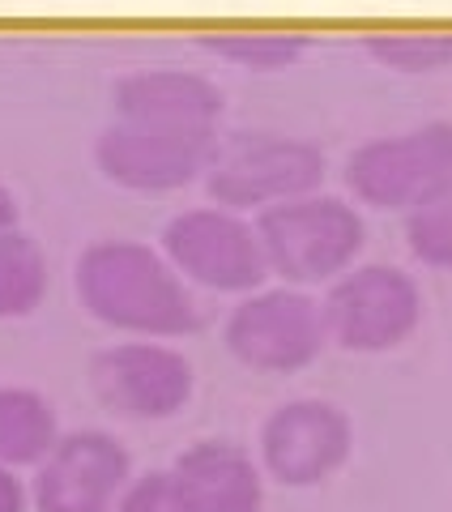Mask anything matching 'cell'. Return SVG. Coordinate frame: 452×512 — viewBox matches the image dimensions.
<instances>
[{
    "label": "cell",
    "instance_id": "obj_4",
    "mask_svg": "<svg viewBox=\"0 0 452 512\" xmlns=\"http://www.w3.org/2000/svg\"><path fill=\"white\" fill-rule=\"evenodd\" d=\"M350 184L376 210L423 205L452 184V124H431L406 137L371 141L350 158Z\"/></svg>",
    "mask_w": 452,
    "mask_h": 512
},
{
    "label": "cell",
    "instance_id": "obj_16",
    "mask_svg": "<svg viewBox=\"0 0 452 512\" xmlns=\"http://www.w3.org/2000/svg\"><path fill=\"white\" fill-rule=\"evenodd\" d=\"M410 244L427 265L452 269V184L440 188L410 214Z\"/></svg>",
    "mask_w": 452,
    "mask_h": 512
},
{
    "label": "cell",
    "instance_id": "obj_11",
    "mask_svg": "<svg viewBox=\"0 0 452 512\" xmlns=\"http://www.w3.org/2000/svg\"><path fill=\"white\" fill-rule=\"evenodd\" d=\"M265 470L286 487H316L350 453V427L342 410L325 402H290L261 431Z\"/></svg>",
    "mask_w": 452,
    "mask_h": 512
},
{
    "label": "cell",
    "instance_id": "obj_18",
    "mask_svg": "<svg viewBox=\"0 0 452 512\" xmlns=\"http://www.w3.org/2000/svg\"><path fill=\"white\" fill-rule=\"evenodd\" d=\"M222 56H231L248 69H282V64L299 52L295 39H278V35H244V39H218L214 43Z\"/></svg>",
    "mask_w": 452,
    "mask_h": 512
},
{
    "label": "cell",
    "instance_id": "obj_15",
    "mask_svg": "<svg viewBox=\"0 0 452 512\" xmlns=\"http://www.w3.org/2000/svg\"><path fill=\"white\" fill-rule=\"evenodd\" d=\"M47 295V256L30 235H0V320L30 316Z\"/></svg>",
    "mask_w": 452,
    "mask_h": 512
},
{
    "label": "cell",
    "instance_id": "obj_1",
    "mask_svg": "<svg viewBox=\"0 0 452 512\" xmlns=\"http://www.w3.org/2000/svg\"><path fill=\"white\" fill-rule=\"evenodd\" d=\"M77 295L90 316L107 320L124 333L145 338H175L201 325V308L184 286L180 269L163 261L154 248L103 239L90 244L77 261Z\"/></svg>",
    "mask_w": 452,
    "mask_h": 512
},
{
    "label": "cell",
    "instance_id": "obj_6",
    "mask_svg": "<svg viewBox=\"0 0 452 512\" xmlns=\"http://www.w3.org/2000/svg\"><path fill=\"white\" fill-rule=\"evenodd\" d=\"M30 500L39 512H116L128 487V453L116 436L73 431L35 466Z\"/></svg>",
    "mask_w": 452,
    "mask_h": 512
},
{
    "label": "cell",
    "instance_id": "obj_12",
    "mask_svg": "<svg viewBox=\"0 0 452 512\" xmlns=\"http://www.w3.org/2000/svg\"><path fill=\"white\" fill-rule=\"evenodd\" d=\"M175 487L188 512H261L265 478L256 461L235 444L205 440L175 461Z\"/></svg>",
    "mask_w": 452,
    "mask_h": 512
},
{
    "label": "cell",
    "instance_id": "obj_2",
    "mask_svg": "<svg viewBox=\"0 0 452 512\" xmlns=\"http://www.w3.org/2000/svg\"><path fill=\"white\" fill-rule=\"evenodd\" d=\"M256 235H261L269 269H278L290 282H320L350 265V256L363 244V222L342 201L295 197L269 205Z\"/></svg>",
    "mask_w": 452,
    "mask_h": 512
},
{
    "label": "cell",
    "instance_id": "obj_8",
    "mask_svg": "<svg viewBox=\"0 0 452 512\" xmlns=\"http://www.w3.org/2000/svg\"><path fill=\"white\" fill-rule=\"evenodd\" d=\"M167 261L214 291H248L265 278L261 235L226 210H188L163 231Z\"/></svg>",
    "mask_w": 452,
    "mask_h": 512
},
{
    "label": "cell",
    "instance_id": "obj_3",
    "mask_svg": "<svg viewBox=\"0 0 452 512\" xmlns=\"http://www.w3.org/2000/svg\"><path fill=\"white\" fill-rule=\"evenodd\" d=\"M218 154L214 128L205 124H150V120H120L94 146V158L107 180L124 188L158 192L180 188L209 171Z\"/></svg>",
    "mask_w": 452,
    "mask_h": 512
},
{
    "label": "cell",
    "instance_id": "obj_7",
    "mask_svg": "<svg viewBox=\"0 0 452 512\" xmlns=\"http://www.w3.org/2000/svg\"><path fill=\"white\" fill-rule=\"evenodd\" d=\"M94 397L124 419H167L192 393V367L163 342H124L90 363Z\"/></svg>",
    "mask_w": 452,
    "mask_h": 512
},
{
    "label": "cell",
    "instance_id": "obj_20",
    "mask_svg": "<svg viewBox=\"0 0 452 512\" xmlns=\"http://www.w3.org/2000/svg\"><path fill=\"white\" fill-rule=\"evenodd\" d=\"M30 491L22 487V478L9 466H0V512H26Z\"/></svg>",
    "mask_w": 452,
    "mask_h": 512
},
{
    "label": "cell",
    "instance_id": "obj_19",
    "mask_svg": "<svg viewBox=\"0 0 452 512\" xmlns=\"http://www.w3.org/2000/svg\"><path fill=\"white\" fill-rule=\"evenodd\" d=\"M384 56H389L397 69H435V64H444L452 47L448 43H423V39H410V43H389L380 47Z\"/></svg>",
    "mask_w": 452,
    "mask_h": 512
},
{
    "label": "cell",
    "instance_id": "obj_13",
    "mask_svg": "<svg viewBox=\"0 0 452 512\" xmlns=\"http://www.w3.org/2000/svg\"><path fill=\"white\" fill-rule=\"evenodd\" d=\"M120 120L150 124H205L214 128L222 94L192 73H137L116 86Z\"/></svg>",
    "mask_w": 452,
    "mask_h": 512
},
{
    "label": "cell",
    "instance_id": "obj_14",
    "mask_svg": "<svg viewBox=\"0 0 452 512\" xmlns=\"http://www.w3.org/2000/svg\"><path fill=\"white\" fill-rule=\"evenodd\" d=\"M60 440L56 410L43 393L22 384H0V466H39Z\"/></svg>",
    "mask_w": 452,
    "mask_h": 512
},
{
    "label": "cell",
    "instance_id": "obj_9",
    "mask_svg": "<svg viewBox=\"0 0 452 512\" xmlns=\"http://www.w3.org/2000/svg\"><path fill=\"white\" fill-rule=\"evenodd\" d=\"M418 320L414 282L389 265L354 269L333 286L325 303V329L350 350L397 346Z\"/></svg>",
    "mask_w": 452,
    "mask_h": 512
},
{
    "label": "cell",
    "instance_id": "obj_5",
    "mask_svg": "<svg viewBox=\"0 0 452 512\" xmlns=\"http://www.w3.org/2000/svg\"><path fill=\"white\" fill-rule=\"evenodd\" d=\"M320 180V154L303 141L244 133L231 146H218L209 163V192L222 205H282L303 197Z\"/></svg>",
    "mask_w": 452,
    "mask_h": 512
},
{
    "label": "cell",
    "instance_id": "obj_17",
    "mask_svg": "<svg viewBox=\"0 0 452 512\" xmlns=\"http://www.w3.org/2000/svg\"><path fill=\"white\" fill-rule=\"evenodd\" d=\"M116 512H188L180 487H175V474H141L133 483L124 487Z\"/></svg>",
    "mask_w": 452,
    "mask_h": 512
},
{
    "label": "cell",
    "instance_id": "obj_21",
    "mask_svg": "<svg viewBox=\"0 0 452 512\" xmlns=\"http://www.w3.org/2000/svg\"><path fill=\"white\" fill-rule=\"evenodd\" d=\"M13 222H18V201H13V192L0 184V235L13 231Z\"/></svg>",
    "mask_w": 452,
    "mask_h": 512
},
{
    "label": "cell",
    "instance_id": "obj_10",
    "mask_svg": "<svg viewBox=\"0 0 452 512\" xmlns=\"http://www.w3.org/2000/svg\"><path fill=\"white\" fill-rule=\"evenodd\" d=\"M325 333V312L312 299L295 291H269L235 308L231 325H226V346L252 367L290 372L316 355Z\"/></svg>",
    "mask_w": 452,
    "mask_h": 512
}]
</instances>
